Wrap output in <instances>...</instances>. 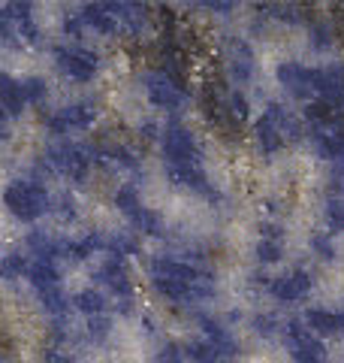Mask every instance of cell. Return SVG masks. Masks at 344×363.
Returning a JSON list of instances; mask_svg holds the SVG:
<instances>
[{
  "label": "cell",
  "mask_w": 344,
  "mask_h": 363,
  "mask_svg": "<svg viewBox=\"0 0 344 363\" xmlns=\"http://www.w3.org/2000/svg\"><path fill=\"white\" fill-rule=\"evenodd\" d=\"M254 257L260 260L263 267L278 264V260L284 257V245H281V240H278V236H275L272 230H269V233H263L260 240H257V245H254Z\"/></svg>",
  "instance_id": "obj_14"
},
{
  "label": "cell",
  "mask_w": 344,
  "mask_h": 363,
  "mask_svg": "<svg viewBox=\"0 0 344 363\" xmlns=\"http://www.w3.org/2000/svg\"><path fill=\"white\" fill-rule=\"evenodd\" d=\"M254 330L260 336H275L281 330V321H278V315H254Z\"/></svg>",
  "instance_id": "obj_20"
},
{
  "label": "cell",
  "mask_w": 344,
  "mask_h": 363,
  "mask_svg": "<svg viewBox=\"0 0 344 363\" xmlns=\"http://www.w3.org/2000/svg\"><path fill=\"white\" fill-rule=\"evenodd\" d=\"M160 152L166 164H200V143L185 124H169L160 133Z\"/></svg>",
  "instance_id": "obj_4"
},
{
  "label": "cell",
  "mask_w": 344,
  "mask_h": 363,
  "mask_svg": "<svg viewBox=\"0 0 344 363\" xmlns=\"http://www.w3.org/2000/svg\"><path fill=\"white\" fill-rule=\"evenodd\" d=\"M275 82L296 100H311L314 97V67H305L299 61H281L275 67Z\"/></svg>",
  "instance_id": "obj_6"
},
{
  "label": "cell",
  "mask_w": 344,
  "mask_h": 363,
  "mask_svg": "<svg viewBox=\"0 0 344 363\" xmlns=\"http://www.w3.org/2000/svg\"><path fill=\"white\" fill-rule=\"evenodd\" d=\"M76 309L85 318H97V315H109L112 303L100 288H82L76 294Z\"/></svg>",
  "instance_id": "obj_13"
},
{
  "label": "cell",
  "mask_w": 344,
  "mask_h": 363,
  "mask_svg": "<svg viewBox=\"0 0 344 363\" xmlns=\"http://www.w3.org/2000/svg\"><path fill=\"white\" fill-rule=\"evenodd\" d=\"M311 45H314V49H329V45H332V28L314 25L311 28Z\"/></svg>",
  "instance_id": "obj_22"
},
{
  "label": "cell",
  "mask_w": 344,
  "mask_h": 363,
  "mask_svg": "<svg viewBox=\"0 0 344 363\" xmlns=\"http://www.w3.org/2000/svg\"><path fill=\"white\" fill-rule=\"evenodd\" d=\"M251 136H254V145L263 152V155H278L281 145H284V136L278 130V121L269 109H263V116L254 121V128H251Z\"/></svg>",
  "instance_id": "obj_10"
},
{
  "label": "cell",
  "mask_w": 344,
  "mask_h": 363,
  "mask_svg": "<svg viewBox=\"0 0 344 363\" xmlns=\"http://www.w3.org/2000/svg\"><path fill=\"white\" fill-rule=\"evenodd\" d=\"M55 64L67 79L85 85V82H94L97 79L103 61L97 58L94 49H88V45H61V49H55Z\"/></svg>",
  "instance_id": "obj_3"
},
{
  "label": "cell",
  "mask_w": 344,
  "mask_h": 363,
  "mask_svg": "<svg viewBox=\"0 0 344 363\" xmlns=\"http://www.w3.org/2000/svg\"><path fill=\"white\" fill-rule=\"evenodd\" d=\"M314 97L323 100V106L344 109V64L314 67Z\"/></svg>",
  "instance_id": "obj_8"
},
{
  "label": "cell",
  "mask_w": 344,
  "mask_h": 363,
  "mask_svg": "<svg viewBox=\"0 0 344 363\" xmlns=\"http://www.w3.org/2000/svg\"><path fill=\"white\" fill-rule=\"evenodd\" d=\"M142 91H145V100L160 112H181L188 106V91L185 85L172 76L166 67H148L142 73Z\"/></svg>",
  "instance_id": "obj_2"
},
{
  "label": "cell",
  "mask_w": 344,
  "mask_h": 363,
  "mask_svg": "<svg viewBox=\"0 0 344 363\" xmlns=\"http://www.w3.org/2000/svg\"><path fill=\"white\" fill-rule=\"evenodd\" d=\"M0 203L21 224H37L42 215L52 212V194L40 179H9Z\"/></svg>",
  "instance_id": "obj_1"
},
{
  "label": "cell",
  "mask_w": 344,
  "mask_h": 363,
  "mask_svg": "<svg viewBox=\"0 0 344 363\" xmlns=\"http://www.w3.org/2000/svg\"><path fill=\"white\" fill-rule=\"evenodd\" d=\"M185 360H188L185 348L176 345V342H166L154 351V363H185Z\"/></svg>",
  "instance_id": "obj_19"
},
{
  "label": "cell",
  "mask_w": 344,
  "mask_h": 363,
  "mask_svg": "<svg viewBox=\"0 0 344 363\" xmlns=\"http://www.w3.org/2000/svg\"><path fill=\"white\" fill-rule=\"evenodd\" d=\"M45 363H79V360L64 348H49L45 351Z\"/></svg>",
  "instance_id": "obj_24"
},
{
  "label": "cell",
  "mask_w": 344,
  "mask_h": 363,
  "mask_svg": "<svg viewBox=\"0 0 344 363\" xmlns=\"http://www.w3.org/2000/svg\"><path fill=\"white\" fill-rule=\"evenodd\" d=\"M272 9V18H281V21H302V9L299 6H290V4H281V6H269Z\"/></svg>",
  "instance_id": "obj_21"
},
{
  "label": "cell",
  "mask_w": 344,
  "mask_h": 363,
  "mask_svg": "<svg viewBox=\"0 0 344 363\" xmlns=\"http://www.w3.org/2000/svg\"><path fill=\"white\" fill-rule=\"evenodd\" d=\"M28 272V255L25 252H6L0 255V279L4 281H18Z\"/></svg>",
  "instance_id": "obj_16"
},
{
  "label": "cell",
  "mask_w": 344,
  "mask_h": 363,
  "mask_svg": "<svg viewBox=\"0 0 344 363\" xmlns=\"http://www.w3.org/2000/svg\"><path fill=\"white\" fill-rule=\"evenodd\" d=\"M311 248L317 252V257H323V260L336 257V248H332V242H329V236H326V233H317L314 240H311Z\"/></svg>",
  "instance_id": "obj_23"
},
{
  "label": "cell",
  "mask_w": 344,
  "mask_h": 363,
  "mask_svg": "<svg viewBox=\"0 0 344 363\" xmlns=\"http://www.w3.org/2000/svg\"><path fill=\"white\" fill-rule=\"evenodd\" d=\"M311 288H314V279L308 276L305 269H290V272H284V276L269 281L272 300L287 303V306H290V303H302L308 294H311Z\"/></svg>",
  "instance_id": "obj_9"
},
{
  "label": "cell",
  "mask_w": 344,
  "mask_h": 363,
  "mask_svg": "<svg viewBox=\"0 0 344 363\" xmlns=\"http://www.w3.org/2000/svg\"><path fill=\"white\" fill-rule=\"evenodd\" d=\"M305 327L317 339L320 336H338V333H344V315L326 312V309H311V312H305Z\"/></svg>",
  "instance_id": "obj_12"
},
{
  "label": "cell",
  "mask_w": 344,
  "mask_h": 363,
  "mask_svg": "<svg viewBox=\"0 0 344 363\" xmlns=\"http://www.w3.org/2000/svg\"><path fill=\"white\" fill-rule=\"evenodd\" d=\"M287 351H290L293 363H326L323 342L299 321L287 324Z\"/></svg>",
  "instance_id": "obj_7"
},
{
  "label": "cell",
  "mask_w": 344,
  "mask_h": 363,
  "mask_svg": "<svg viewBox=\"0 0 344 363\" xmlns=\"http://www.w3.org/2000/svg\"><path fill=\"white\" fill-rule=\"evenodd\" d=\"M185 354L193 360V363H229L233 357H227L224 351H217L212 342H205V339H197V342H190L185 348Z\"/></svg>",
  "instance_id": "obj_17"
},
{
  "label": "cell",
  "mask_w": 344,
  "mask_h": 363,
  "mask_svg": "<svg viewBox=\"0 0 344 363\" xmlns=\"http://www.w3.org/2000/svg\"><path fill=\"white\" fill-rule=\"evenodd\" d=\"M115 206H118V212L124 215V218L133 221L136 215H139V212L145 209V203H142L139 191H136L133 185H124V188L115 191Z\"/></svg>",
  "instance_id": "obj_15"
},
{
  "label": "cell",
  "mask_w": 344,
  "mask_h": 363,
  "mask_svg": "<svg viewBox=\"0 0 344 363\" xmlns=\"http://www.w3.org/2000/svg\"><path fill=\"white\" fill-rule=\"evenodd\" d=\"M76 18H79V25H85L88 30L100 33V37H118V25H115V18L109 16L106 4H85V6H79Z\"/></svg>",
  "instance_id": "obj_11"
},
{
  "label": "cell",
  "mask_w": 344,
  "mask_h": 363,
  "mask_svg": "<svg viewBox=\"0 0 344 363\" xmlns=\"http://www.w3.org/2000/svg\"><path fill=\"white\" fill-rule=\"evenodd\" d=\"M100 118V109L94 104H70V106H61L55 112V116L49 118V130L57 136V140H64V136L70 133H85L97 124Z\"/></svg>",
  "instance_id": "obj_5"
},
{
  "label": "cell",
  "mask_w": 344,
  "mask_h": 363,
  "mask_svg": "<svg viewBox=\"0 0 344 363\" xmlns=\"http://www.w3.org/2000/svg\"><path fill=\"white\" fill-rule=\"evenodd\" d=\"M323 224H326V233H341L344 230V197H329L326 200Z\"/></svg>",
  "instance_id": "obj_18"
}]
</instances>
